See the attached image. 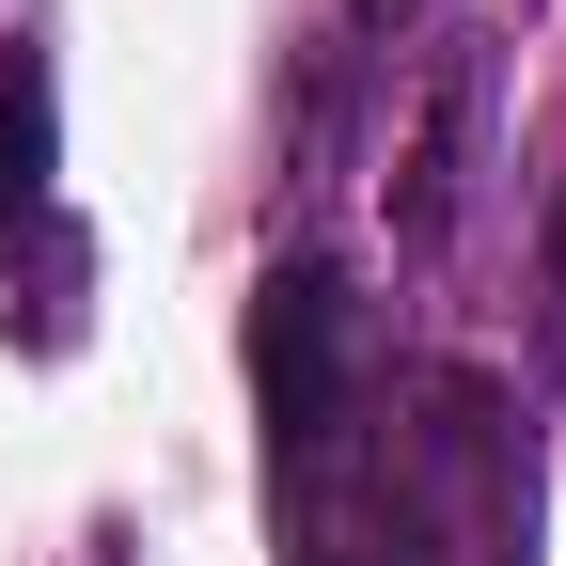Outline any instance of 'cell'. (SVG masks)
<instances>
[{"label": "cell", "instance_id": "obj_3", "mask_svg": "<svg viewBox=\"0 0 566 566\" xmlns=\"http://www.w3.org/2000/svg\"><path fill=\"white\" fill-rule=\"evenodd\" d=\"M346 17H363V32H409V17H424V0H346Z\"/></svg>", "mask_w": 566, "mask_h": 566}, {"label": "cell", "instance_id": "obj_1", "mask_svg": "<svg viewBox=\"0 0 566 566\" xmlns=\"http://www.w3.org/2000/svg\"><path fill=\"white\" fill-rule=\"evenodd\" d=\"M378 472H394V566H520L535 551V457L472 363L409 378V424L378 441Z\"/></svg>", "mask_w": 566, "mask_h": 566}, {"label": "cell", "instance_id": "obj_2", "mask_svg": "<svg viewBox=\"0 0 566 566\" xmlns=\"http://www.w3.org/2000/svg\"><path fill=\"white\" fill-rule=\"evenodd\" d=\"M346 346H363V331H346V283H331V268H283L268 315H252V378H268V457H283L300 504H315L331 457H346V394H363Z\"/></svg>", "mask_w": 566, "mask_h": 566}, {"label": "cell", "instance_id": "obj_4", "mask_svg": "<svg viewBox=\"0 0 566 566\" xmlns=\"http://www.w3.org/2000/svg\"><path fill=\"white\" fill-rule=\"evenodd\" d=\"M551 300H566V174H551Z\"/></svg>", "mask_w": 566, "mask_h": 566}]
</instances>
